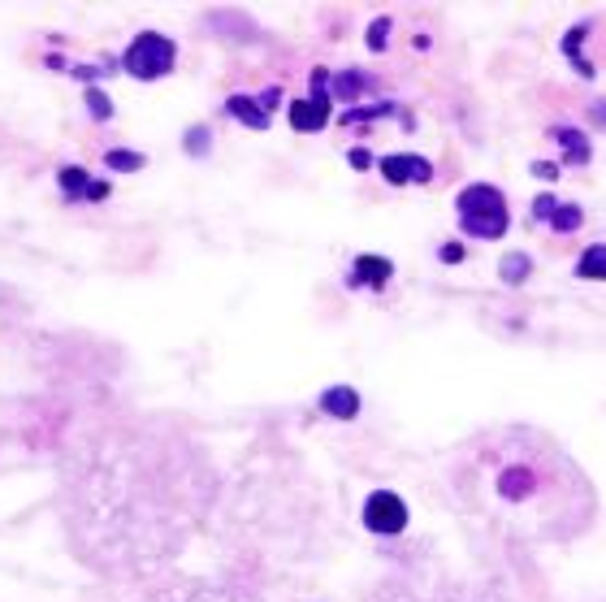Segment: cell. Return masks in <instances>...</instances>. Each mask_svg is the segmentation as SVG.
Wrapping results in <instances>:
<instances>
[{
    "instance_id": "cell-9",
    "label": "cell",
    "mask_w": 606,
    "mask_h": 602,
    "mask_svg": "<svg viewBox=\"0 0 606 602\" xmlns=\"http://www.w3.org/2000/svg\"><path fill=\"white\" fill-rule=\"evenodd\" d=\"M381 174L403 187V182H429L433 165L425 161V156H386V161H381Z\"/></svg>"
},
{
    "instance_id": "cell-16",
    "label": "cell",
    "mask_w": 606,
    "mask_h": 602,
    "mask_svg": "<svg viewBox=\"0 0 606 602\" xmlns=\"http://www.w3.org/2000/svg\"><path fill=\"white\" fill-rule=\"evenodd\" d=\"M503 278L507 282H524V278H529V256H507L503 260Z\"/></svg>"
},
{
    "instance_id": "cell-19",
    "label": "cell",
    "mask_w": 606,
    "mask_h": 602,
    "mask_svg": "<svg viewBox=\"0 0 606 602\" xmlns=\"http://www.w3.org/2000/svg\"><path fill=\"white\" fill-rule=\"evenodd\" d=\"M351 165H360V169H364V165H368V152H364V148H355V152H351Z\"/></svg>"
},
{
    "instance_id": "cell-3",
    "label": "cell",
    "mask_w": 606,
    "mask_h": 602,
    "mask_svg": "<svg viewBox=\"0 0 606 602\" xmlns=\"http://www.w3.org/2000/svg\"><path fill=\"white\" fill-rule=\"evenodd\" d=\"M364 602H494L477 585L446 581V577H390L373 585Z\"/></svg>"
},
{
    "instance_id": "cell-18",
    "label": "cell",
    "mask_w": 606,
    "mask_h": 602,
    "mask_svg": "<svg viewBox=\"0 0 606 602\" xmlns=\"http://www.w3.org/2000/svg\"><path fill=\"white\" fill-rule=\"evenodd\" d=\"M381 44H386V22L373 26V48H381Z\"/></svg>"
},
{
    "instance_id": "cell-10",
    "label": "cell",
    "mask_w": 606,
    "mask_h": 602,
    "mask_svg": "<svg viewBox=\"0 0 606 602\" xmlns=\"http://www.w3.org/2000/svg\"><path fill=\"white\" fill-rule=\"evenodd\" d=\"M291 122L299 130H321L329 122V104L321 96H316V100H299V104H291Z\"/></svg>"
},
{
    "instance_id": "cell-7",
    "label": "cell",
    "mask_w": 606,
    "mask_h": 602,
    "mask_svg": "<svg viewBox=\"0 0 606 602\" xmlns=\"http://www.w3.org/2000/svg\"><path fill=\"white\" fill-rule=\"evenodd\" d=\"M403 520H407V507L399 503V494H390V490H377L373 499L364 503V525L377 529V533H399Z\"/></svg>"
},
{
    "instance_id": "cell-1",
    "label": "cell",
    "mask_w": 606,
    "mask_h": 602,
    "mask_svg": "<svg viewBox=\"0 0 606 602\" xmlns=\"http://www.w3.org/2000/svg\"><path fill=\"white\" fill-rule=\"evenodd\" d=\"M213 468L195 442L148 421L96 429L65 460V533L104 577L174 564L213 503Z\"/></svg>"
},
{
    "instance_id": "cell-15",
    "label": "cell",
    "mask_w": 606,
    "mask_h": 602,
    "mask_svg": "<svg viewBox=\"0 0 606 602\" xmlns=\"http://www.w3.org/2000/svg\"><path fill=\"white\" fill-rule=\"evenodd\" d=\"M355 273H360V282H368V286H386V278H390V260L364 256L360 265H355Z\"/></svg>"
},
{
    "instance_id": "cell-14",
    "label": "cell",
    "mask_w": 606,
    "mask_h": 602,
    "mask_svg": "<svg viewBox=\"0 0 606 602\" xmlns=\"http://www.w3.org/2000/svg\"><path fill=\"white\" fill-rule=\"evenodd\" d=\"M555 139H559V148L568 152L576 165H585V161H589V143H585L581 130H555Z\"/></svg>"
},
{
    "instance_id": "cell-17",
    "label": "cell",
    "mask_w": 606,
    "mask_h": 602,
    "mask_svg": "<svg viewBox=\"0 0 606 602\" xmlns=\"http://www.w3.org/2000/svg\"><path fill=\"white\" fill-rule=\"evenodd\" d=\"M568 52H581V31H572V35H568ZM576 65H581V74H585V78L594 74V65H589L585 57H576Z\"/></svg>"
},
{
    "instance_id": "cell-8",
    "label": "cell",
    "mask_w": 606,
    "mask_h": 602,
    "mask_svg": "<svg viewBox=\"0 0 606 602\" xmlns=\"http://www.w3.org/2000/svg\"><path fill=\"white\" fill-rule=\"evenodd\" d=\"M533 221H550L559 234H568V230H576L581 226V208L576 204H559L555 195H542V200H533Z\"/></svg>"
},
{
    "instance_id": "cell-5",
    "label": "cell",
    "mask_w": 606,
    "mask_h": 602,
    "mask_svg": "<svg viewBox=\"0 0 606 602\" xmlns=\"http://www.w3.org/2000/svg\"><path fill=\"white\" fill-rule=\"evenodd\" d=\"M135 602H256L243 590H230V585L217 581H178V585H161V590H148Z\"/></svg>"
},
{
    "instance_id": "cell-6",
    "label": "cell",
    "mask_w": 606,
    "mask_h": 602,
    "mask_svg": "<svg viewBox=\"0 0 606 602\" xmlns=\"http://www.w3.org/2000/svg\"><path fill=\"white\" fill-rule=\"evenodd\" d=\"M126 70L135 78H161L174 70V44H169L165 35H139L135 44L126 52Z\"/></svg>"
},
{
    "instance_id": "cell-11",
    "label": "cell",
    "mask_w": 606,
    "mask_h": 602,
    "mask_svg": "<svg viewBox=\"0 0 606 602\" xmlns=\"http://www.w3.org/2000/svg\"><path fill=\"white\" fill-rule=\"evenodd\" d=\"M321 403H325V412H329V416H342V421H351V416L360 412V395H355L351 386H334Z\"/></svg>"
},
{
    "instance_id": "cell-2",
    "label": "cell",
    "mask_w": 606,
    "mask_h": 602,
    "mask_svg": "<svg viewBox=\"0 0 606 602\" xmlns=\"http://www.w3.org/2000/svg\"><path fill=\"white\" fill-rule=\"evenodd\" d=\"M451 490L481 525L524 546L572 542L598 516L594 481L555 438L529 425L472 438L455 455Z\"/></svg>"
},
{
    "instance_id": "cell-4",
    "label": "cell",
    "mask_w": 606,
    "mask_h": 602,
    "mask_svg": "<svg viewBox=\"0 0 606 602\" xmlns=\"http://www.w3.org/2000/svg\"><path fill=\"white\" fill-rule=\"evenodd\" d=\"M507 200L503 191L490 187V182H477V187L459 191V226H464L472 239H503L507 234Z\"/></svg>"
},
{
    "instance_id": "cell-13",
    "label": "cell",
    "mask_w": 606,
    "mask_h": 602,
    "mask_svg": "<svg viewBox=\"0 0 606 602\" xmlns=\"http://www.w3.org/2000/svg\"><path fill=\"white\" fill-rule=\"evenodd\" d=\"M230 113H234V117H243V122H247V126H256V130H265V126H269V113L260 109L256 100H247V96H234V100H230Z\"/></svg>"
},
{
    "instance_id": "cell-12",
    "label": "cell",
    "mask_w": 606,
    "mask_h": 602,
    "mask_svg": "<svg viewBox=\"0 0 606 602\" xmlns=\"http://www.w3.org/2000/svg\"><path fill=\"white\" fill-rule=\"evenodd\" d=\"M576 273H581L585 282H602L606 278V243L589 247V252L581 256V265H576Z\"/></svg>"
}]
</instances>
